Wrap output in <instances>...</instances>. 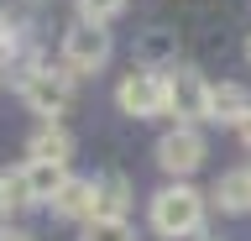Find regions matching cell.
<instances>
[{"label": "cell", "instance_id": "6da1fadb", "mask_svg": "<svg viewBox=\"0 0 251 241\" xmlns=\"http://www.w3.org/2000/svg\"><path fill=\"white\" fill-rule=\"evenodd\" d=\"M16 89H21V100H26V110H37L42 121H58V115L74 105V74H68L63 63L58 68L42 63L37 53L16 63Z\"/></svg>", "mask_w": 251, "mask_h": 241}, {"label": "cell", "instance_id": "7a4b0ae2", "mask_svg": "<svg viewBox=\"0 0 251 241\" xmlns=\"http://www.w3.org/2000/svg\"><path fill=\"white\" fill-rule=\"evenodd\" d=\"M204 199L194 184H168V189L152 194V231L162 241H183V236H199L204 231Z\"/></svg>", "mask_w": 251, "mask_h": 241}, {"label": "cell", "instance_id": "3957f363", "mask_svg": "<svg viewBox=\"0 0 251 241\" xmlns=\"http://www.w3.org/2000/svg\"><path fill=\"white\" fill-rule=\"evenodd\" d=\"M162 115H173L178 126H199V121H209V84H204L199 68H168L162 74Z\"/></svg>", "mask_w": 251, "mask_h": 241}, {"label": "cell", "instance_id": "277c9868", "mask_svg": "<svg viewBox=\"0 0 251 241\" xmlns=\"http://www.w3.org/2000/svg\"><path fill=\"white\" fill-rule=\"evenodd\" d=\"M204 158H209V147H204V131L199 126H173L157 136V168L173 173L178 184H188V173H199Z\"/></svg>", "mask_w": 251, "mask_h": 241}, {"label": "cell", "instance_id": "5b68a950", "mask_svg": "<svg viewBox=\"0 0 251 241\" xmlns=\"http://www.w3.org/2000/svg\"><path fill=\"white\" fill-rule=\"evenodd\" d=\"M105 63H110V32L74 21V27L63 32V68L78 79V74H100Z\"/></svg>", "mask_w": 251, "mask_h": 241}, {"label": "cell", "instance_id": "8992f818", "mask_svg": "<svg viewBox=\"0 0 251 241\" xmlns=\"http://www.w3.org/2000/svg\"><path fill=\"white\" fill-rule=\"evenodd\" d=\"M115 105H121V115H136V121L162 115V74H147V68L121 74V84H115Z\"/></svg>", "mask_w": 251, "mask_h": 241}, {"label": "cell", "instance_id": "52a82bcc", "mask_svg": "<svg viewBox=\"0 0 251 241\" xmlns=\"http://www.w3.org/2000/svg\"><path fill=\"white\" fill-rule=\"evenodd\" d=\"M74 158V131L58 126V121H42L26 142V162H52V168H68Z\"/></svg>", "mask_w": 251, "mask_h": 241}, {"label": "cell", "instance_id": "ba28073f", "mask_svg": "<svg viewBox=\"0 0 251 241\" xmlns=\"http://www.w3.org/2000/svg\"><path fill=\"white\" fill-rule=\"evenodd\" d=\"M68 184V168H52V162H26L16 173V189H21V205H52V194Z\"/></svg>", "mask_w": 251, "mask_h": 241}, {"label": "cell", "instance_id": "9c48e42d", "mask_svg": "<svg viewBox=\"0 0 251 241\" xmlns=\"http://www.w3.org/2000/svg\"><path fill=\"white\" fill-rule=\"evenodd\" d=\"M136 68H147V74H168V68H178V37H173L168 27L141 32L136 37Z\"/></svg>", "mask_w": 251, "mask_h": 241}, {"label": "cell", "instance_id": "30bf717a", "mask_svg": "<svg viewBox=\"0 0 251 241\" xmlns=\"http://www.w3.org/2000/svg\"><path fill=\"white\" fill-rule=\"evenodd\" d=\"M246 110H251V89H246V84H209V121L241 126Z\"/></svg>", "mask_w": 251, "mask_h": 241}, {"label": "cell", "instance_id": "8fae6325", "mask_svg": "<svg viewBox=\"0 0 251 241\" xmlns=\"http://www.w3.org/2000/svg\"><path fill=\"white\" fill-rule=\"evenodd\" d=\"M126 210H131V184L121 173L94 178V220H126Z\"/></svg>", "mask_w": 251, "mask_h": 241}, {"label": "cell", "instance_id": "7c38bea8", "mask_svg": "<svg viewBox=\"0 0 251 241\" xmlns=\"http://www.w3.org/2000/svg\"><path fill=\"white\" fill-rule=\"evenodd\" d=\"M52 215H63V220H94V178H68L52 194Z\"/></svg>", "mask_w": 251, "mask_h": 241}, {"label": "cell", "instance_id": "4fadbf2b", "mask_svg": "<svg viewBox=\"0 0 251 241\" xmlns=\"http://www.w3.org/2000/svg\"><path fill=\"white\" fill-rule=\"evenodd\" d=\"M209 199H215L225 215H246V210H251V168H230V173H220Z\"/></svg>", "mask_w": 251, "mask_h": 241}, {"label": "cell", "instance_id": "5bb4252c", "mask_svg": "<svg viewBox=\"0 0 251 241\" xmlns=\"http://www.w3.org/2000/svg\"><path fill=\"white\" fill-rule=\"evenodd\" d=\"M74 5H78V21L84 27H110L126 11V0H74Z\"/></svg>", "mask_w": 251, "mask_h": 241}, {"label": "cell", "instance_id": "9a60e30c", "mask_svg": "<svg viewBox=\"0 0 251 241\" xmlns=\"http://www.w3.org/2000/svg\"><path fill=\"white\" fill-rule=\"evenodd\" d=\"M78 241H136V231H131V220H84Z\"/></svg>", "mask_w": 251, "mask_h": 241}, {"label": "cell", "instance_id": "2e32d148", "mask_svg": "<svg viewBox=\"0 0 251 241\" xmlns=\"http://www.w3.org/2000/svg\"><path fill=\"white\" fill-rule=\"evenodd\" d=\"M16 53V32H11V21L0 16V58H11Z\"/></svg>", "mask_w": 251, "mask_h": 241}, {"label": "cell", "instance_id": "e0dca14e", "mask_svg": "<svg viewBox=\"0 0 251 241\" xmlns=\"http://www.w3.org/2000/svg\"><path fill=\"white\" fill-rule=\"evenodd\" d=\"M0 241H37L31 231H21V225H0Z\"/></svg>", "mask_w": 251, "mask_h": 241}, {"label": "cell", "instance_id": "ac0fdd59", "mask_svg": "<svg viewBox=\"0 0 251 241\" xmlns=\"http://www.w3.org/2000/svg\"><path fill=\"white\" fill-rule=\"evenodd\" d=\"M235 136H241V142L251 147V110H246V121H241V126H235Z\"/></svg>", "mask_w": 251, "mask_h": 241}, {"label": "cell", "instance_id": "d6986e66", "mask_svg": "<svg viewBox=\"0 0 251 241\" xmlns=\"http://www.w3.org/2000/svg\"><path fill=\"white\" fill-rule=\"evenodd\" d=\"M5 210H11V205H5V194H0V220H5Z\"/></svg>", "mask_w": 251, "mask_h": 241}, {"label": "cell", "instance_id": "ffe728a7", "mask_svg": "<svg viewBox=\"0 0 251 241\" xmlns=\"http://www.w3.org/2000/svg\"><path fill=\"white\" fill-rule=\"evenodd\" d=\"M246 63H251V37H246Z\"/></svg>", "mask_w": 251, "mask_h": 241}]
</instances>
